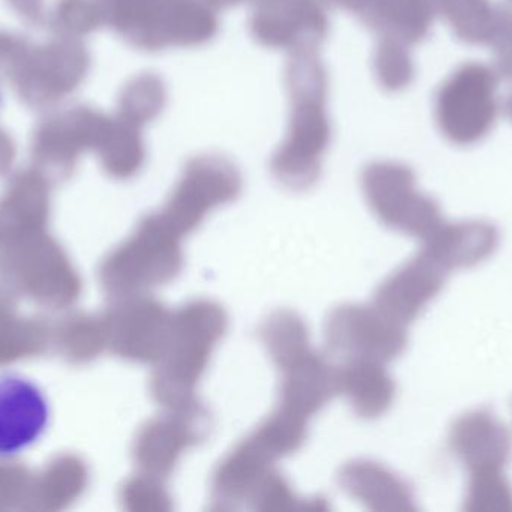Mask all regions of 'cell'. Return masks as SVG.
<instances>
[{"mask_svg": "<svg viewBox=\"0 0 512 512\" xmlns=\"http://www.w3.org/2000/svg\"><path fill=\"white\" fill-rule=\"evenodd\" d=\"M448 274L433 257L419 250L380 284L371 304L389 319L409 326L439 295Z\"/></svg>", "mask_w": 512, "mask_h": 512, "instance_id": "8fae6325", "label": "cell"}, {"mask_svg": "<svg viewBox=\"0 0 512 512\" xmlns=\"http://www.w3.org/2000/svg\"><path fill=\"white\" fill-rule=\"evenodd\" d=\"M506 113H508L509 118L512 119V95L506 101Z\"/></svg>", "mask_w": 512, "mask_h": 512, "instance_id": "4316f807", "label": "cell"}, {"mask_svg": "<svg viewBox=\"0 0 512 512\" xmlns=\"http://www.w3.org/2000/svg\"><path fill=\"white\" fill-rule=\"evenodd\" d=\"M146 422L136 440V460L145 473L167 479L187 449L205 442L212 419L202 403L184 409H164Z\"/></svg>", "mask_w": 512, "mask_h": 512, "instance_id": "ba28073f", "label": "cell"}, {"mask_svg": "<svg viewBox=\"0 0 512 512\" xmlns=\"http://www.w3.org/2000/svg\"><path fill=\"white\" fill-rule=\"evenodd\" d=\"M499 233L484 221L443 223L422 241L421 250L433 257L446 271L478 265L496 251Z\"/></svg>", "mask_w": 512, "mask_h": 512, "instance_id": "2e32d148", "label": "cell"}, {"mask_svg": "<svg viewBox=\"0 0 512 512\" xmlns=\"http://www.w3.org/2000/svg\"><path fill=\"white\" fill-rule=\"evenodd\" d=\"M182 268V236L154 214L140 223L136 236L119 254L116 278L134 289H151L175 280Z\"/></svg>", "mask_w": 512, "mask_h": 512, "instance_id": "9c48e42d", "label": "cell"}, {"mask_svg": "<svg viewBox=\"0 0 512 512\" xmlns=\"http://www.w3.org/2000/svg\"><path fill=\"white\" fill-rule=\"evenodd\" d=\"M52 419V407L38 383L22 374L0 376V460L34 448Z\"/></svg>", "mask_w": 512, "mask_h": 512, "instance_id": "30bf717a", "label": "cell"}, {"mask_svg": "<svg viewBox=\"0 0 512 512\" xmlns=\"http://www.w3.org/2000/svg\"><path fill=\"white\" fill-rule=\"evenodd\" d=\"M449 448L469 472L503 470L511 460V434L490 410H473L452 425Z\"/></svg>", "mask_w": 512, "mask_h": 512, "instance_id": "5bb4252c", "label": "cell"}, {"mask_svg": "<svg viewBox=\"0 0 512 512\" xmlns=\"http://www.w3.org/2000/svg\"><path fill=\"white\" fill-rule=\"evenodd\" d=\"M172 316L157 298L136 299L122 316V352L136 361L157 362L169 341Z\"/></svg>", "mask_w": 512, "mask_h": 512, "instance_id": "ac0fdd59", "label": "cell"}, {"mask_svg": "<svg viewBox=\"0 0 512 512\" xmlns=\"http://www.w3.org/2000/svg\"><path fill=\"white\" fill-rule=\"evenodd\" d=\"M511 2H512V0H511Z\"/></svg>", "mask_w": 512, "mask_h": 512, "instance_id": "83f0119b", "label": "cell"}, {"mask_svg": "<svg viewBox=\"0 0 512 512\" xmlns=\"http://www.w3.org/2000/svg\"><path fill=\"white\" fill-rule=\"evenodd\" d=\"M377 74L380 82L391 91H398L409 85L413 77V65L409 53L400 41H383L377 53Z\"/></svg>", "mask_w": 512, "mask_h": 512, "instance_id": "cb8c5ba5", "label": "cell"}, {"mask_svg": "<svg viewBox=\"0 0 512 512\" xmlns=\"http://www.w3.org/2000/svg\"><path fill=\"white\" fill-rule=\"evenodd\" d=\"M338 4L344 5V7L352 8V10H358V8H367L373 4V0H337Z\"/></svg>", "mask_w": 512, "mask_h": 512, "instance_id": "484cf974", "label": "cell"}, {"mask_svg": "<svg viewBox=\"0 0 512 512\" xmlns=\"http://www.w3.org/2000/svg\"><path fill=\"white\" fill-rule=\"evenodd\" d=\"M278 371L281 373L278 407L308 421L340 394L338 367L313 347Z\"/></svg>", "mask_w": 512, "mask_h": 512, "instance_id": "4fadbf2b", "label": "cell"}, {"mask_svg": "<svg viewBox=\"0 0 512 512\" xmlns=\"http://www.w3.org/2000/svg\"><path fill=\"white\" fill-rule=\"evenodd\" d=\"M362 190L374 215L395 232L424 241L445 223L439 205L416 190L409 167L373 164L362 176Z\"/></svg>", "mask_w": 512, "mask_h": 512, "instance_id": "3957f363", "label": "cell"}, {"mask_svg": "<svg viewBox=\"0 0 512 512\" xmlns=\"http://www.w3.org/2000/svg\"><path fill=\"white\" fill-rule=\"evenodd\" d=\"M341 490L373 511H415L412 487L383 464L373 460L349 461L337 475Z\"/></svg>", "mask_w": 512, "mask_h": 512, "instance_id": "9a60e30c", "label": "cell"}, {"mask_svg": "<svg viewBox=\"0 0 512 512\" xmlns=\"http://www.w3.org/2000/svg\"><path fill=\"white\" fill-rule=\"evenodd\" d=\"M278 458L251 431L223 460L211 479V509L232 511L247 505L259 482L275 469Z\"/></svg>", "mask_w": 512, "mask_h": 512, "instance_id": "7c38bea8", "label": "cell"}, {"mask_svg": "<svg viewBox=\"0 0 512 512\" xmlns=\"http://www.w3.org/2000/svg\"><path fill=\"white\" fill-rule=\"evenodd\" d=\"M329 350L347 359L386 364L407 346V326L377 310L373 304H344L331 311L325 323Z\"/></svg>", "mask_w": 512, "mask_h": 512, "instance_id": "52a82bcc", "label": "cell"}, {"mask_svg": "<svg viewBox=\"0 0 512 512\" xmlns=\"http://www.w3.org/2000/svg\"><path fill=\"white\" fill-rule=\"evenodd\" d=\"M247 505L256 511H290V509L307 508V503L296 497L292 485L277 469H272L259 482Z\"/></svg>", "mask_w": 512, "mask_h": 512, "instance_id": "603a6c76", "label": "cell"}, {"mask_svg": "<svg viewBox=\"0 0 512 512\" xmlns=\"http://www.w3.org/2000/svg\"><path fill=\"white\" fill-rule=\"evenodd\" d=\"M238 170L223 158H196L185 167L181 181L160 212L161 220L179 236L193 233L209 212L241 194Z\"/></svg>", "mask_w": 512, "mask_h": 512, "instance_id": "8992f818", "label": "cell"}, {"mask_svg": "<svg viewBox=\"0 0 512 512\" xmlns=\"http://www.w3.org/2000/svg\"><path fill=\"white\" fill-rule=\"evenodd\" d=\"M227 328L226 310L211 299H194L173 311L169 341L151 377L152 397L163 409L199 403L197 386Z\"/></svg>", "mask_w": 512, "mask_h": 512, "instance_id": "6da1fadb", "label": "cell"}, {"mask_svg": "<svg viewBox=\"0 0 512 512\" xmlns=\"http://www.w3.org/2000/svg\"><path fill=\"white\" fill-rule=\"evenodd\" d=\"M119 25L148 49L208 41L217 22L199 0H116Z\"/></svg>", "mask_w": 512, "mask_h": 512, "instance_id": "277c9868", "label": "cell"}, {"mask_svg": "<svg viewBox=\"0 0 512 512\" xmlns=\"http://www.w3.org/2000/svg\"><path fill=\"white\" fill-rule=\"evenodd\" d=\"M166 479L145 475L133 479L127 487V502L131 509L145 512H169L173 499L166 487Z\"/></svg>", "mask_w": 512, "mask_h": 512, "instance_id": "d4e9b609", "label": "cell"}, {"mask_svg": "<svg viewBox=\"0 0 512 512\" xmlns=\"http://www.w3.org/2000/svg\"><path fill=\"white\" fill-rule=\"evenodd\" d=\"M314 59L301 58L293 65V118L289 137L272 161L275 178L292 190H307L319 178L320 158L329 142L325 83Z\"/></svg>", "mask_w": 512, "mask_h": 512, "instance_id": "7a4b0ae2", "label": "cell"}, {"mask_svg": "<svg viewBox=\"0 0 512 512\" xmlns=\"http://www.w3.org/2000/svg\"><path fill=\"white\" fill-rule=\"evenodd\" d=\"M338 383L359 418H380L394 403L395 383L382 362L347 359L338 367Z\"/></svg>", "mask_w": 512, "mask_h": 512, "instance_id": "d6986e66", "label": "cell"}, {"mask_svg": "<svg viewBox=\"0 0 512 512\" xmlns=\"http://www.w3.org/2000/svg\"><path fill=\"white\" fill-rule=\"evenodd\" d=\"M325 28L316 0H259L253 29L266 46L286 47L302 41V35L319 37Z\"/></svg>", "mask_w": 512, "mask_h": 512, "instance_id": "e0dca14e", "label": "cell"}, {"mask_svg": "<svg viewBox=\"0 0 512 512\" xmlns=\"http://www.w3.org/2000/svg\"><path fill=\"white\" fill-rule=\"evenodd\" d=\"M259 340L275 367L281 368L311 349L310 331L292 310H277L260 323Z\"/></svg>", "mask_w": 512, "mask_h": 512, "instance_id": "ffe728a7", "label": "cell"}, {"mask_svg": "<svg viewBox=\"0 0 512 512\" xmlns=\"http://www.w3.org/2000/svg\"><path fill=\"white\" fill-rule=\"evenodd\" d=\"M497 76L481 64L458 68L437 95L440 131L449 142L467 146L479 142L493 127L497 115Z\"/></svg>", "mask_w": 512, "mask_h": 512, "instance_id": "5b68a950", "label": "cell"}, {"mask_svg": "<svg viewBox=\"0 0 512 512\" xmlns=\"http://www.w3.org/2000/svg\"><path fill=\"white\" fill-rule=\"evenodd\" d=\"M376 23L400 43H416L427 34L433 10L425 0H373Z\"/></svg>", "mask_w": 512, "mask_h": 512, "instance_id": "44dd1931", "label": "cell"}, {"mask_svg": "<svg viewBox=\"0 0 512 512\" xmlns=\"http://www.w3.org/2000/svg\"><path fill=\"white\" fill-rule=\"evenodd\" d=\"M467 511H512V485L499 469H482L469 472Z\"/></svg>", "mask_w": 512, "mask_h": 512, "instance_id": "7402d4cb", "label": "cell"}]
</instances>
